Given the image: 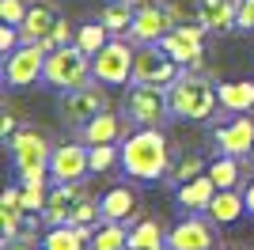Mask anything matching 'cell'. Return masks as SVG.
Listing matches in <instances>:
<instances>
[{
    "label": "cell",
    "mask_w": 254,
    "mask_h": 250,
    "mask_svg": "<svg viewBox=\"0 0 254 250\" xmlns=\"http://www.w3.org/2000/svg\"><path fill=\"white\" fill-rule=\"evenodd\" d=\"M122 171L140 182H159L171 171V144L159 125H137V133L122 144Z\"/></svg>",
    "instance_id": "1"
},
{
    "label": "cell",
    "mask_w": 254,
    "mask_h": 250,
    "mask_svg": "<svg viewBox=\"0 0 254 250\" xmlns=\"http://www.w3.org/2000/svg\"><path fill=\"white\" fill-rule=\"evenodd\" d=\"M167 95H171V114L182 118V122H205L220 106V95H216L212 80L193 72V68H182V76L167 87Z\"/></svg>",
    "instance_id": "2"
},
{
    "label": "cell",
    "mask_w": 254,
    "mask_h": 250,
    "mask_svg": "<svg viewBox=\"0 0 254 250\" xmlns=\"http://www.w3.org/2000/svg\"><path fill=\"white\" fill-rule=\"evenodd\" d=\"M87 76H91V53H87L84 46L68 42V46H61V50L46 53L42 80L50 83V87H57V91H72V87L87 83Z\"/></svg>",
    "instance_id": "3"
},
{
    "label": "cell",
    "mask_w": 254,
    "mask_h": 250,
    "mask_svg": "<svg viewBox=\"0 0 254 250\" xmlns=\"http://www.w3.org/2000/svg\"><path fill=\"white\" fill-rule=\"evenodd\" d=\"M103 110H110V103H106L103 87H99V80L91 83H80V87H72V91H61V103H57V118H61L64 129H84L91 118H99Z\"/></svg>",
    "instance_id": "4"
},
{
    "label": "cell",
    "mask_w": 254,
    "mask_h": 250,
    "mask_svg": "<svg viewBox=\"0 0 254 250\" xmlns=\"http://www.w3.org/2000/svg\"><path fill=\"white\" fill-rule=\"evenodd\" d=\"M171 114V95L167 87H156V83H129L126 91V122L133 125H163Z\"/></svg>",
    "instance_id": "5"
},
{
    "label": "cell",
    "mask_w": 254,
    "mask_h": 250,
    "mask_svg": "<svg viewBox=\"0 0 254 250\" xmlns=\"http://www.w3.org/2000/svg\"><path fill=\"white\" fill-rule=\"evenodd\" d=\"M133 61H137V50L122 38H110L103 50L91 57V76H95L99 83H110V87L133 83Z\"/></svg>",
    "instance_id": "6"
},
{
    "label": "cell",
    "mask_w": 254,
    "mask_h": 250,
    "mask_svg": "<svg viewBox=\"0 0 254 250\" xmlns=\"http://www.w3.org/2000/svg\"><path fill=\"white\" fill-rule=\"evenodd\" d=\"M46 46L38 42H19L11 53H4V83L8 87H27V83L42 80L46 72Z\"/></svg>",
    "instance_id": "7"
},
{
    "label": "cell",
    "mask_w": 254,
    "mask_h": 250,
    "mask_svg": "<svg viewBox=\"0 0 254 250\" xmlns=\"http://www.w3.org/2000/svg\"><path fill=\"white\" fill-rule=\"evenodd\" d=\"M182 76V64L171 57L159 42H148L144 50H137V61H133V80L137 83H156V87H171V83Z\"/></svg>",
    "instance_id": "8"
},
{
    "label": "cell",
    "mask_w": 254,
    "mask_h": 250,
    "mask_svg": "<svg viewBox=\"0 0 254 250\" xmlns=\"http://www.w3.org/2000/svg\"><path fill=\"white\" fill-rule=\"evenodd\" d=\"M205 23H175L163 38H159V46L175 57V61L182 64V68H201V46H205Z\"/></svg>",
    "instance_id": "9"
},
{
    "label": "cell",
    "mask_w": 254,
    "mask_h": 250,
    "mask_svg": "<svg viewBox=\"0 0 254 250\" xmlns=\"http://www.w3.org/2000/svg\"><path fill=\"white\" fill-rule=\"evenodd\" d=\"M8 152H11V163H15V175L50 167V159H53L50 140H46V133H38V129H19V133L8 140Z\"/></svg>",
    "instance_id": "10"
},
{
    "label": "cell",
    "mask_w": 254,
    "mask_h": 250,
    "mask_svg": "<svg viewBox=\"0 0 254 250\" xmlns=\"http://www.w3.org/2000/svg\"><path fill=\"white\" fill-rule=\"evenodd\" d=\"M84 175H91V148L84 140H68V144L53 148V159H50L53 182H80Z\"/></svg>",
    "instance_id": "11"
},
{
    "label": "cell",
    "mask_w": 254,
    "mask_h": 250,
    "mask_svg": "<svg viewBox=\"0 0 254 250\" xmlns=\"http://www.w3.org/2000/svg\"><path fill=\"white\" fill-rule=\"evenodd\" d=\"M175 23H179V19H175L171 4H144V8H137V15H133L129 38L140 42V46H148V42H159Z\"/></svg>",
    "instance_id": "12"
},
{
    "label": "cell",
    "mask_w": 254,
    "mask_h": 250,
    "mask_svg": "<svg viewBox=\"0 0 254 250\" xmlns=\"http://www.w3.org/2000/svg\"><path fill=\"white\" fill-rule=\"evenodd\" d=\"M212 140L224 156H251L254 148V118L251 114H232V122H224L212 129Z\"/></svg>",
    "instance_id": "13"
},
{
    "label": "cell",
    "mask_w": 254,
    "mask_h": 250,
    "mask_svg": "<svg viewBox=\"0 0 254 250\" xmlns=\"http://www.w3.org/2000/svg\"><path fill=\"white\" fill-rule=\"evenodd\" d=\"M87 193L80 189V182H53V189H50V201H46V208H42V216H46V224H72V212H76V205L84 201Z\"/></svg>",
    "instance_id": "14"
},
{
    "label": "cell",
    "mask_w": 254,
    "mask_h": 250,
    "mask_svg": "<svg viewBox=\"0 0 254 250\" xmlns=\"http://www.w3.org/2000/svg\"><path fill=\"white\" fill-rule=\"evenodd\" d=\"M212 239H216V231H212L209 220L190 216L175 224V231L167 235V250H209Z\"/></svg>",
    "instance_id": "15"
},
{
    "label": "cell",
    "mask_w": 254,
    "mask_h": 250,
    "mask_svg": "<svg viewBox=\"0 0 254 250\" xmlns=\"http://www.w3.org/2000/svg\"><path fill=\"white\" fill-rule=\"evenodd\" d=\"M95 224H53L42 239V250H87Z\"/></svg>",
    "instance_id": "16"
},
{
    "label": "cell",
    "mask_w": 254,
    "mask_h": 250,
    "mask_svg": "<svg viewBox=\"0 0 254 250\" xmlns=\"http://www.w3.org/2000/svg\"><path fill=\"white\" fill-rule=\"evenodd\" d=\"M212 197H216V182H212L209 171L197 175V178H190V182H182L179 193H175L179 208H186V212H209Z\"/></svg>",
    "instance_id": "17"
},
{
    "label": "cell",
    "mask_w": 254,
    "mask_h": 250,
    "mask_svg": "<svg viewBox=\"0 0 254 250\" xmlns=\"http://www.w3.org/2000/svg\"><path fill=\"white\" fill-rule=\"evenodd\" d=\"M197 19L212 34H228L232 27H239V11H235V0H197Z\"/></svg>",
    "instance_id": "18"
},
{
    "label": "cell",
    "mask_w": 254,
    "mask_h": 250,
    "mask_svg": "<svg viewBox=\"0 0 254 250\" xmlns=\"http://www.w3.org/2000/svg\"><path fill=\"white\" fill-rule=\"evenodd\" d=\"M57 8L53 4H46V0H38V4H31V11H27V19L19 23V34L23 42H46L50 38V31L57 27Z\"/></svg>",
    "instance_id": "19"
},
{
    "label": "cell",
    "mask_w": 254,
    "mask_h": 250,
    "mask_svg": "<svg viewBox=\"0 0 254 250\" xmlns=\"http://www.w3.org/2000/svg\"><path fill=\"white\" fill-rule=\"evenodd\" d=\"M216 95H220V110H228V114L254 110V80H224L216 83Z\"/></svg>",
    "instance_id": "20"
},
{
    "label": "cell",
    "mask_w": 254,
    "mask_h": 250,
    "mask_svg": "<svg viewBox=\"0 0 254 250\" xmlns=\"http://www.w3.org/2000/svg\"><path fill=\"white\" fill-rule=\"evenodd\" d=\"M118 136H122V118H118L114 110H103L99 118H91V122L80 129V140H84V144H118Z\"/></svg>",
    "instance_id": "21"
},
{
    "label": "cell",
    "mask_w": 254,
    "mask_h": 250,
    "mask_svg": "<svg viewBox=\"0 0 254 250\" xmlns=\"http://www.w3.org/2000/svg\"><path fill=\"white\" fill-rule=\"evenodd\" d=\"M99 205H103V220H118V224H126L133 212H137V193L129 186H110L99 197Z\"/></svg>",
    "instance_id": "22"
},
{
    "label": "cell",
    "mask_w": 254,
    "mask_h": 250,
    "mask_svg": "<svg viewBox=\"0 0 254 250\" xmlns=\"http://www.w3.org/2000/svg\"><path fill=\"white\" fill-rule=\"evenodd\" d=\"M243 212H247L243 193H235V189H216V197H212V205H209V220L212 224L228 228V224H235Z\"/></svg>",
    "instance_id": "23"
},
{
    "label": "cell",
    "mask_w": 254,
    "mask_h": 250,
    "mask_svg": "<svg viewBox=\"0 0 254 250\" xmlns=\"http://www.w3.org/2000/svg\"><path fill=\"white\" fill-rule=\"evenodd\" d=\"M129 247V231L126 224H118V220H103V228H95L87 250H126Z\"/></svg>",
    "instance_id": "24"
},
{
    "label": "cell",
    "mask_w": 254,
    "mask_h": 250,
    "mask_svg": "<svg viewBox=\"0 0 254 250\" xmlns=\"http://www.w3.org/2000/svg\"><path fill=\"white\" fill-rule=\"evenodd\" d=\"M126 250H167L163 228H159L156 220H140L137 228L129 231V247Z\"/></svg>",
    "instance_id": "25"
},
{
    "label": "cell",
    "mask_w": 254,
    "mask_h": 250,
    "mask_svg": "<svg viewBox=\"0 0 254 250\" xmlns=\"http://www.w3.org/2000/svg\"><path fill=\"white\" fill-rule=\"evenodd\" d=\"M209 175L216 182V189H235L239 178H243V163H239V156H224L220 152V159L209 163Z\"/></svg>",
    "instance_id": "26"
},
{
    "label": "cell",
    "mask_w": 254,
    "mask_h": 250,
    "mask_svg": "<svg viewBox=\"0 0 254 250\" xmlns=\"http://www.w3.org/2000/svg\"><path fill=\"white\" fill-rule=\"evenodd\" d=\"M133 15H137V11H133V4H129V0H110L99 19L110 27V34H126L129 27H133Z\"/></svg>",
    "instance_id": "27"
},
{
    "label": "cell",
    "mask_w": 254,
    "mask_h": 250,
    "mask_svg": "<svg viewBox=\"0 0 254 250\" xmlns=\"http://www.w3.org/2000/svg\"><path fill=\"white\" fill-rule=\"evenodd\" d=\"M106 42H110V27H106L103 19H99V23H84V27L76 31V46H84V50L91 53V57H95V53L103 50Z\"/></svg>",
    "instance_id": "28"
},
{
    "label": "cell",
    "mask_w": 254,
    "mask_h": 250,
    "mask_svg": "<svg viewBox=\"0 0 254 250\" xmlns=\"http://www.w3.org/2000/svg\"><path fill=\"white\" fill-rule=\"evenodd\" d=\"M205 171H209V163H205L201 152H186V156L175 163V175H171V182H175V186H182V182H190V178L205 175Z\"/></svg>",
    "instance_id": "29"
},
{
    "label": "cell",
    "mask_w": 254,
    "mask_h": 250,
    "mask_svg": "<svg viewBox=\"0 0 254 250\" xmlns=\"http://www.w3.org/2000/svg\"><path fill=\"white\" fill-rule=\"evenodd\" d=\"M91 148V175H103L114 163H122V148L118 144H87Z\"/></svg>",
    "instance_id": "30"
},
{
    "label": "cell",
    "mask_w": 254,
    "mask_h": 250,
    "mask_svg": "<svg viewBox=\"0 0 254 250\" xmlns=\"http://www.w3.org/2000/svg\"><path fill=\"white\" fill-rule=\"evenodd\" d=\"M46 201H50V189L46 186H23V212H42Z\"/></svg>",
    "instance_id": "31"
},
{
    "label": "cell",
    "mask_w": 254,
    "mask_h": 250,
    "mask_svg": "<svg viewBox=\"0 0 254 250\" xmlns=\"http://www.w3.org/2000/svg\"><path fill=\"white\" fill-rule=\"evenodd\" d=\"M27 11H31V4H23V0H0V23H15L19 27L27 19Z\"/></svg>",
    "instance_id": "32"
},
{
    "label": "cell",
    "mask_w": 254,
    "mask_h": 250,
    "mask_svg": "<svg viewBox=\"0 0 254 250\" xmlns=\"http://www.w3.org/2000/svg\"><path fill=\"white\" fill-rule=\"evenodd\" d=\"M68 38H76L72 27H68V19H57V27L50 31V38L38 42V46H46V50H61V46H68Z\"/></svg>",
    "instance_id": "33"
},
{
    "label": "cell",
    "mask_w": 254,
    "mask_h": 250,
    "mask_svg": "<svg viewBox=\"0 0 254 250\" xmlns=\"http://www.w3.org/2000/svg\"><path fill=\"white\" fill-rule=\"evenodd\" d=\"M19 42H23V34H19L15 23H4V27H0V53H11Z\"/></svg>",
    "instance_id": "34"
},
{
    "label": "cell",
    "mask_w": 254,
    "mask_h": 250,
    "mask_svg": "<svg viewBox=\"0 0 254 250\" xmlns=\"http://www.w3.org/2000/svg\"><path fill=\"white\" fill-rule=\"evenodd\" d=\"M239 11V31H254V0H235Z\"/></svg>",
    "instance_id": "35"
},
{
    "label": "cell",
    "mask_w": 254,
    "mask_h": 250,
    "mask_svg": "<svg viewBox=\"0 0 254 250\" xmlns=\"http://www.w3.org/2000/svg\"><path fill=\"white\" fill-rule=\"evenodd\" d=\"M4 250H34V231H23L19 239H4Z\"/></svg>",
    "instance_id": "36"
},
{
    "label": "cell",
    "mask_w": 254,
    "mask_h": 250,
    "mask_svg": "<svg viewBox=\"0 0 254 250\" xmlns=\"http://www.w3.org/2000/svg\"><path fill=\"white\" fill-rule=\"evenodd\" d=\"M0 136H4V140H11V136H15V114H11V110H4V122H0Z\"/></svg>",
    "instance_id": "37"
},
{
    "label": "cell",
    "mask_w": 254,
    "mask_h": 250,
    "mask_svg": "<svg viewBox=\"0 0 254 250\" xmlns=\"http://www.w3.org/2000/svg\"><path fill=\"white\" fill-rule=\"evenodd\" d=\"M243 201H247V212L254 216V178L247 182V189H243Z\"/></svg>",
    "instance_id": "38"
},
{
    "label": "cell",
    "mask_w": 254,
    "mask_h": 250,
    "mask_svg": "<svg viewBox=\"0 0 254 250\" xmlns=\"http://www.w3.org/2000/svg\"><path fill=\"white\" fill-rule=\"evenodd\" d=\"M247 159H251V163H254V148H251V156H247Z\"/></svg>",
    "instance_id": "39"
},
{
    "label": "cell",
    "mask_w": 254,
    "mask_h": 250,
    "mask_svg": "<svg viewBox=\"0 0 254 250\" xmlns=\"http://www.w3.org/2000/svg\"><path fill=\"white\" fill-rule=\"evenodd\" d=\"M209 250H212V247H209Z\"/></svg>",
    "instance_id": "40"
}]
</instances>
